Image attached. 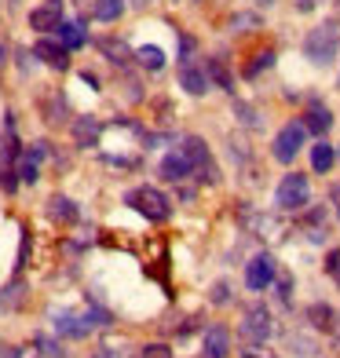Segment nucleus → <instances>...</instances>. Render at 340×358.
Segmentation results:
<instances>
[{
    "label": "nucleus",
    "mask_w": 340,
    "mask_h": 358,
    "mask_svg": "<svg viewBox=\"0 0 340 358\" xmlns=\"http://www.w3.org/2000/svg\"><path fill=\"white\" fill-rule=\"evenodd\" d=\"M337 52H340V26L337 22H322L304 37V55L315 66H330L337 59Z\"/></svg>",
    "instance_id": "nucleus-1"
},
{
    "label": "nucleus",
    "mask_w": 340,
    "mask_h": 358,
    "mask_svg": "<svg viewBox=\"0 0 340 358\" xmlns=\"http://www.w3.org/2000/svg\"><path fill=\"white\" fill-rule=\"evenodd\" d=\"M125 205L136 208L139 216H147L150 223H165V220L172 216V201H169L157 187H147V183L128 190V194H125Z\"/></svg>",
    "instance_id": "nucleus-2"
},
{
    "label": "nucleus",
    "mask_w": 340,
    "mask_h": 358,
    "mask_svg": "<svg viewBox=\"0 0 340 358\" xmlns=\"http://www.w3.org/2000/svg\"><path fill=\"white\" fill-rule=\"evenodd\" d=\"M238 336L246 340V344H253V348L267 344V340L274 336V318H271V311H267L264 303L246 307V315H241V325H238Z\"/></svg>",
    "instance_id": "nucleus-3"
},
{
    "label": "nucleus",
    "mask_w": 340,
    "mask_h": 358,
    "mask_svg": "<svg viewBox=\"0 0 340 358\" xmlns=\"http://www.w3.org/2000/svg\"><path fill=\"white\" fill-rule=\"evenodd\" d=\"M180 150L190 157L194 176H198L201 183H208V187H216V183H220V169H216L213 154H208V143H205L201 136H183V146H180Z\"/></svg>",
    "instance_id": "nucleus-4"
},
{
    "label": "nucleus",
    "mask_w": 340,
    "mask_h": 358,
    "mask_svg": "<svg viewBox=\"0 0 340 358\" xmlns=\"http://www.w3.org/2000/svg\"><path fill=\"white\" fill-rule=\"evenodd\" d=\"M311 201V183H307V176L300 172H289L278 190H274V205L282 208V213H300V208Z\"/></svg>",
    "instance_id": "nucleus-5"
},
{
    "label": "nucleus",
    "mask_w": 340,
    "mask_h": 358,
    "mask_svg": "<svg viewBox=\"0 0 340 358\" xmlns=\"http://www.w3.org/2000/svg\"><path fill=\"white\" fill-rule=\"evenodd\" d=\"M304 139H307V124H304V121H289L282 132L274 136V143H271L274 161H282V165H293L297 154H300V146H304Z\"/></svg>",
    "instance_id": "nucleus-6"
},
{
    "label": "nucleus",
    "mask_w": 340,
    "mask_h": 358,
    "mask_svg": "<svg viewBox=\"0 0 340 358\" xmlns=\"http://www.w3.org/2000/svg\"><path fill=\"white\" fill-rule=\"evenodd\" d=\"M48 318H52V329H55L59 336H66V340H85V336L95 329V318H92L88 311L77 315V311H66V307H62V311H52Z\"/></svg>",
    "instance_id": "nucleus-7"
},
{
    "label": "nucleus",
    "mask_w": 340,
    "mask_h": 358,
    "mask_svg": "<svg viewBox=\"0 0 340 358\" xmlns=\"http://www.w3.org/2000/svg\"><path fill=\"white\" fill-rule=\"evenodd\" d=\"M274 278H278V264H274L271 252H260V256H253L246 264V285L253 292H264Z\"/></svg>",
    "instance_id": "nucleus-8"
},
{
    "label": "nucleus",
    "mask_w": 340,
    "mask_h": 358,
    "mask_svg": "<svg viewBox=\"0 0 340 358\" xmlns=\"http://www.w3.org/2000/svg\"><path fill=\"white\" fill-rule=\"evenodd\" d=\"M62 11H66L62 0H41V4L29 11V29H37V34H52V29L62 26Z\"/></svg>",
    "instance_id": "nucleus-9"
},
{
    "label": "nucleus",
    "mask_w": 340,
    "mask_h": 358,
    "mask_svg": "<svg viewBox=\"0 0 340 358\" xmlns=\"http://www.w3.org/2000/svg\"><path fill=\"white\" fill-rule=\"evenodd\" d=\"M34 59H41L44 66H52V70H66V66H70V48L62 44V41L41 37V41L34 44Z\"/></svg>",
    "instance_id": "nucleus-10"
},
{
    "label": "nucleus",
    "mask_w": 340,
    "mask_h": 358,
    "mask_svg": "<svg viewBox=\"0 0 340 358\" xmlns=\"http://www.w3.org/2000/svg\"><path fill=\"white\" fill-rule=\"evenodd\" d=\"M157 172H161V179H165V183H183L187 176H194V165H190V157H187L183 150H172V154L161 157Z\"/></svg>",
    "instance_id": "nucleus-11"
},
{
    "label": "nucleus",
    "mask_w": 340,
    "mask_h": 358,
    "mask_svg": "<svg viewBox=\"0 0 340 358\" xmlns=\"http://www.w3.org/2000/svg\"><path fill=\"white\" fill-rule=\"evenodd\" d=\"M180 88L187 95H205L208 92V70L205 66H194L190 59L180 62Z\"/></svg>",
    "instance_id": "nucleus-12"
},
{
    "label": "nucleus",
    "mask_w": 340,
    "mask_h": 358,
    "mask_svg": "<svg viewBox=\"0 0 340 358\" xmlns=\"http://www.w3.org/2000/svg\"><path fill=\"white\" fill-rule=\"evenodd\" d=\"M201 348H205V358H227V351H231V329L220 322L208 325L201 336Z\"/></svg>",
    "instance_id": "nucleus-13"
},
{
    "label": "nucleus",
    "mask_w": 340,
    "mask_h": 358,
    "mask_svg": "<svg viewBox=\"0 0 340 358\" xmlns=\"http://www.w3.org/2000/svg\"><path fill=\"white\" fill-rule=\"evenodd\" d=\"M70 132H73V143H77V146H99L103 121H95V117H77Z\"/></svg>",
    "instance_id": "nucleus-14"
},
{
    "label": "nucleus",
    "mask_w": 340,
    "mask_h": 358,
    "mask_svg": "<svg viewBox=\"0 0 340 358\" xmlns=\"http://www.w3.org/2000/svg\"><path fill=\"white\" fill-rule=\"evenodd\" d=\"M304 124H307V132H315V136H326L330 128H333V113L322 106V103H311L304 113Z\"/></svg>",
    "instance_id": "nucleus-15"
},
{
    "label": "nucleus",
    "mask_w": 340,
    "mask_h": 358,
    "mask_svg": "<svg viewBox=\"0 0 340 358\" xmlns=\"http://www.w3.org/2000/svg\"><path fill=\"white\" fill-rule=\"evenodd\" d=\"M307 322H311L318 333H333L337 329V311L330 303H311L307 307Z\"/></svg>",
    "instance_id": "nucleus-16"
},
{
    "label": "nucleus",
    "mask_w": 340,
    "mask_h": 358,
    "mask_svg": "<svg viewBox=\"0 0 340 358\" xmlns=\"http://www.w3.org/2000/svg\"><path fill=\"white\" fill-rule=\"evenodd\" d=\"M205 70H208V80H213L216 88H223V92H234V73L227 70V62H223L220 55L205 59Z\"/></svg>",
    "instance_id": "nucleus-17"
},
{
    "label": "nucleus",
    "mask_w": 340,
    "mask_h": 358,
    "mask_svg": "<svg viewBox=\"0 0 340 358\" xmlns=\"http://www.w3.org/2000/svg\"><path fill=\"white\" fill-rule=\"evenodd\" d=\"M48 216L55 223H77V205L70 198H62V194H55V198H48Z\"/></svg>",
    "instance_id": "nucleus-18"
},
{
    "label": "nucleus",
    "mask_w": 340,
    "mask_h": 358,
    "mask_svg": "<svg viewBox=\"0 0 340 358\" xmlns=\"http://www.w3.org/2000/svg\"><path fill=\"white\" fill-rule=\"evenodd\" d=\"M99 52L113 62V66H128V59H136V52H128L125 41H113V37H103L99 41Z\"/></svg>",
    "instance_id": "nucleus-19"
},
{
    "label": "nucleus",
    "mask_w": 340,
    "mask_h": 358,
    "mask_svg": "<svg viewBox=\"0 0 340 358\" xmlns=\"http://www.w3.org/2000/svg\"><path fill=\"white\" fill-rule=\"evenodd\" d=\"M333 161H337V150H333V146H330L326 139H318V143L311 146V169L326 176V172L333 169Z\"/></svg>",
    "instance_id": "nucleus-20"
},
{
    "label": "nucleus",
    "mask_w": 340,
    "mask_h": 358,
    "mask_svg": "<svg viewBox=\"0 0 340 358\" xmlns=\"http://www.w3.org/2000/svg\"><path fill=\"white\" fill-rule=\"evenodd\" d=\"M136 62L143 70H150V73H157V70H165V52H161L157 44H143L139 52H136Z\"/></svg>",
    "instance_id": "nucleus-21"
},
{
    "label": "nucleus",
    "mask_w": 340,
    "mask_h": 358,
    "mask_svg": "<svg viewBox=\"0 0 340 358\" xmlns=\"http://www.w3.org/2000/svg\"><path fill=\"white\" fill-rule=\"evenodd\" d=\"M41 110H44V121H52V124L66 121V99H62L59 92H48L41 99Z\"/></svg>",
    "instance_id": "nucleus-22"
},
{
    "label": "nucleus",
    "mask_w": 340,
    "mask_h": 358,
    "mask_svg": "<svg viewBox=\"0 0 340 358\" xmlns=\"http://www.w3.org/2000/svg\"><path fill=\"white\" fill-rule=\"evenodd\" d=\"M125 15V0H95L92 4V19L99 22H118Z\"/></svg>",
    "instance_id": "nucleus-23"
},
{
    "label": "nucleus",
    "mask_w": 340,
    "mask_h": 358,
    "mask_svg": "<svg viewBox=\"0 0 340 358\" xmlns=\"http://www.w3.org/2000/svg\"><path fill=\"white\" fill-rule=\"evenodd\" d=\"M26 300V285H22V278H11L8 285H4V292H0V311H15Z\"/></svg>",
    "instance_id": "nucleus-24"
},
{
    "label": "nucleus",
    "mask_w": 340,
    "mask_h": 358,
    "mask_svg": "<svg viewBox=\"0 0 340 358\" xmlns=\"http://www.w3.org/2000/svg\"><path fill=\"white\" fill-rule=\"evenodd\" d=\"M59 41L73 52V48H80V44L88 41V34L80 29V22H62V26H59Z\"/></svg>",
    "instance_id": "nucleus-25"
},
{
    "label": "nucleus",
    "mask_w": 340,
    "mask_h": 358,
    "mask_svg": "<svg viewBox=\"0 0 340 358\" xmlns=\"http://www.w3.org/2000/svg\"><path fill=\"white\" fill-rule=\"evenodd\" d=\"M267 66H274V52H271V48H267V52H260V55H253V62H249V66L241 70V73H246V77H256V73L267 70Z\"/></svg>",
    "instance_id": "nucleus-26"
},
{
    "label": "nucleus",
    "mask_w": 340,
    "mask_h": 358,
    "mask_svg": "<svg viewBox=\"0 0 340 358\" xmlns=\"http://www.w3.org/2000/svg\"><path fill=\"white\" fill-rule=\"evenodd\" d=\"M289 351H293L297 358H315V344H311V340H307V336H289Z\"/></svg>",
    "instance_id": "nucleus-27"
},
{
    "label": "nucleus",
    "mask_w": 340,
    "mask_h": 358,
    "mask_svg": "<svg viewBox=\"0 0 340 358\" xmlns=\"http://www.w3.org/2000/svg\"><path fill=\"white\" fill-rule=\"evenodd\" d=\"M19 179H22V183H37V179H41L34 157H22V161H19Z\"/></svg>",
    "instance_id": "nucleus-28"
},
{
    "label": "nucleus",
    "mask_w": 340,
    "mask_h": 358,
    "mask_svg": "<svg viewBox=\"0 0 340 358\" xmlns=\"http://www.w3.org/2000/svg\"><path fill=\"white\" fill-rule=\"evenodd\" d=\"M256 26H260V15H253V11L234 15V19H231V29H238V34H241V29H256Z\"/></svg>",
    "instance_id": "nucleus-29"
},
{
    "label": "nucleus",
    "mask_w": 340,
    "mask_h": 358,
    "mask_svg": "<svg viewBox=\"0 0 340 358\" xmlns=\"http://www.w3.org/2000/svg\"><path fill=\"white\" fill-rule=\"evenodd\" d=\"M139 358H172V348L169 344H143Z\"/></svg>",
    "instance_id": "nucleus-30"
},
{
    "label": "nucleus",
    "mask_w": 340,
    "mask_h": 358,
    "mask_svg": "<svg viewBox=\"0 0 340 358\" xmlns=\"http://www.w3.org/2000/svg\"><path fill=\"white\" fill-rule=\"evenodd\" d=\"M29 245H34V238H29V227L22 231V245H19V259H15V274H19L26 267V259H29Z\"/></svg>",
    "instance_id": "nucleus-31"
},
{
    "label": "nucleus",
    "mask_w": 340,
    "mask_h": 358,
    "mask_svg": "<svg viewBox=\"0 0 340 358\" xmlns=\"http://www.w3.org/2000/svg\"><path fill=\"white\" fill-rule=\"evenodd\" d=\"M208 300H213L216 307L231 303V285H227V282H216V285H213V296H208Z\"/></svg>",
    "instance_id": "nucleus-32"
},
{
    "label": "nucleus",
    "mask_w": 340,
    "mask_h": 358,
    "mask_svg": "<svg viewBox=\"0 0 340 358\" xmlns=\"http://www.w3.org/2000/svg\"><path fill=\"white\" fill-rule=\"evenodd\" d=\"M278 300L289 307V300H293V278H289V274H282L278 278Z\"/></svg>",
    "instance_id": "nucleus-33"
},
{
    "label": "nucleus",
    "mask_w": 340,
    "mask_h": 358,
    "mask_svg": "<svg viewBox=\"0 0 340 358\" xmlns=\"http://www.w3.org/2000/svg\"><path fill=\"white\" fill-rule=\"evenodd\" d=\"M234 113H238V117L246 121L249 128H256V124H260V121H256V113H253V106H246V103H234Z\"/></svg>",
    "instance_id": "nucleus-34"
},
{
    "label": "nucleus",
    "mask_w": 340,
    "mask_h": 358,
    "mask_svg": "<svg viewBox=\"0 0 340 358\" xmlns=\"http://www.w3.org/2000/svg\"><path fill=\"white\" fill-rule=\"evenodd\" d=\"M26 157H34V161L48 157V143H29V150H26Z\"/></svg>",
    "instance_id": "nucleus-35"
},
{
    "label": "nucleus",
    "mask_w": 340,
    "mask_h": 358,
    "mask_svg": "<svg viewBox=\"0 0 340 358\" xmlns=\"http://www.w3.org/2000/svg\"><path fill=\"white\" fill-rule=\"evenodd\" d=\"M80 80H85V85H88V88H99V77H95V73H88V70H85V73H80Z\"/></svg>",
    "instance_id": "nucleus-36"
},
{
    "label": "nucleus",
    "mask_w": 340,
    "mask_h": 358,
    "mask_svg": "<svg viewBox=\"0 0 340 358\" xmlns=\"http://www.w3.org/2000/svg\"><path fill=\"white\" fill-rule=\"evenodd\" d=\"M297 8H300V11H315L318 0H297Z\"/></svg>",
    "instance_id": "nucleus-37"
},
{
    "label": "nucleus",
    "mask_w": 340,
    "mask_h": 358,
    "mask_svg": "<svg viewBox=\"0 0 340 358\" xmlns=\"http://www.w3.org/2000/svg\"><path fill=\"white\" fill-rule=\"evenodd\" d=\"M330 201H333V205H340V183H333V187H330Z\"/></svg>",
    "instance_id": "nucleus-38"
},
{
    "label": "nucleus",
    "mask_w": 340,
    "mask_h": 358,
    "mask_svg": "<svg viewBox=\"0 0 340 358\" xmlns=\"http://www.w3.org/2000/svg\"><path fill=\"white\" fill-rule=\"evenodd\" d=\"M132 4H136V8H150V4H154V0H132Z\"/></svg>",
    "instance_id": "nucleus-39"
},
{
    "label": "nucleus",
    "mask_w": 340,
    "mask_h": 358,
    "mask_svg": "<svg viewBox=\"0 0 340 358\" xmlns=\"http://www.w3.org/2000/svg\"><path fill=\"white\" fill-rule=\"evenodd\" d=\"M246 358H271V355H256V351H246Z\"/></svg>",
    "instance_id": "nucleus-40"
},
{
    "label": "nucleus",
    "mask_w": 340,
    "mask_h": 358,
    "mask_svg": "<svg viewBox=\"0 0 340 358\" xmlns=\"http://www.w3.org/2000/svg\"><path fill=\"white\" fill-rule=\"evenodd\" d=\"M333 336H337V344H340V318H337V329H333Z\"/></svg>",
    "instance_id": "nucleus-41"
},
{
    "label": "nucleus",
    "mask_w": 340,
    "mask_h": 358,
    "mask_svg": "<svg viewBox=\"0 0 340 358\" xmlns=\"http://www.w3.org/2000/svg\"><path fill=\"white\" fill-rule=\"evenodd\" d=\"M4 55H8V52H4V44H0V66H4Z\"/></svg>",
    "instance_id": "nucleus-42"
},
{
    "label": "nucleus",
    "mask_w": 340,
    "mask_h": 358,
    "mask_svg": "<svg viewBox=\"0 0 340 358\" xmlns=\"http://www.w3.org/2000/svg\"><path fill=\"white\" fill-rule=\"evenodd\" d=\"M260 4H271V0H260Z\"/></svg>",
    "instance_id": "nucleus-43"
},
{
    "label": "nucleus",
    "mask_w": 340,
    "mask_h": 358,
    "mask_svg": "<svg viewBox=\"0 0 340 358\" xmlns=\"http://www.w3.org/2000/svg\"><path fill=\"white\" fill-rule=\"evenodd\" d=\"M337 208H340V205H337Z\"/></svg>",
    "instance_id": "nucleus-44"
},
{
    "label": "nucleus",
    "mask_w": 340,
    "mask_h": 358,
    "mask_svg": "<svg viewBox=\"0 0 340 358\" xmlns=\"http://www.w3.org/2000/svg\"><path fill=\"white\" fill-rule=\"evenodd\" d=\"M201 358H205V355H201Z\"/></svg>",
    "instance_id": "nucleus-45"
}]
</instances>
